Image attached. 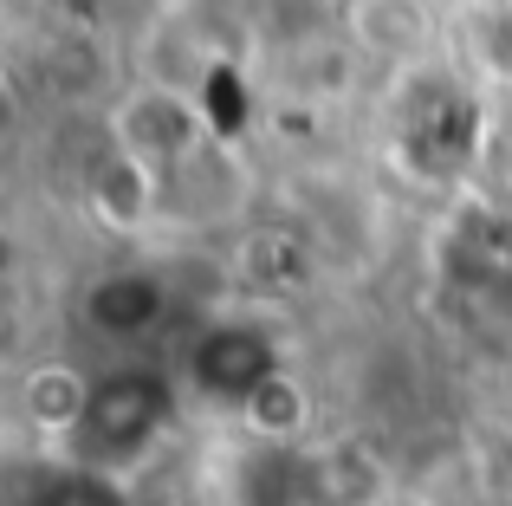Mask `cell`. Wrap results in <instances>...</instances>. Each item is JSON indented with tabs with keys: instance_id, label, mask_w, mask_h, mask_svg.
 I'll list each match as a JSON object with an SVG mask.
<instances>
[{
	"instance_id": "cell-3",
	"label": "cell",
	"mask_w": 512,
	"mask_h": 506,
	"mask_svg": "<svg viewBox=\"0 0 512 506\" xmlns=\"http://www.w3.org/2000/svg\"><path fill=\"white\" fill-rule=\"evenodd\" d=\"M286 370V357H279L273 331L247 325V318H221V325H208L195 338V351H188V383H195L201 403L214 409H247L253 390H260L266 377H279Z\"/></svg>"
},
{
	"instance_id": "cell-5",
	"label": "cell",
	"mask_w": 512,
	"mask_h": 506,
	"mask_svg": "<svg viewBox=\"0 0 512 506\" xmlns=\"http://www.w3.org/2000/svg\"><path fill=\"white\" fill-rule=\"evenodd\" d=\"M78 318L111 344H137L169 318V279L156 266H111L78 292Z\"/></svg>"
},
{
	"instance_id": "cell-6",
	"label": "cell",
	"mask_w": 512,
	"mask_h": 506,
	"mask_svg": "<svg viewBox=\"0 0 512 506\" xmlns=\"http://www.w3.org/2000/svg\"><path fill=\"white\" fill-rule=\"evenodd\" d=\"M91 396H98V377H85L78 364H33L20 377V416L46 442H72L91 416Z\"/></svg>"
},
{
	"instance_id": "cell-4",
	"label": "cell",
	"mask_w": 512,
	"mask_h": 506,
	"mask_svg": "<svg viewBox=\"0 0 512 506\" xmlns=\"http://www.w3.org/2000/svg\"><path fill=\"white\" fill-rule=\"evenodd\" d=\"M78 195H85V215L111 234H143L156 215H163V176H156L143 156L117 150L111 137L85 156L78 169Z\"/></svg>"
},
{
	"instance_id": "cell-7",
	"label": "cell",
	"mask_w": 512,
	"mask_h": 506,
	"mask_svg": "<svg viewBox=\"0 0 512 506\" xmlns=\"http://www.w3.org/2000/svg\"><path fill=\"white\" fill-rule=\"evenodd\" d=\"M299 487L305 506H383V468L350 442H305Z\"/></svg>"
},
{
	"instance_id": "cell-1",
	"label": "cell",
	"mask_w": 512,
	"mask_h": 506,
	"mask_svg": "<svg viewBox=\"0 0 512 506\" xmlns=\"http://www.w3.org/2000/svg\"><path fill=\"white\" fill-rule=\"evenodd\" d=\"M169 416H175V390L163 377H150V370H111V377H98L91 416L65 442V455L85 474H117L137 455H150V442L169 429Z\"/></svg>"
},
{
	"instance_id": "cell-9",
	"label": "cell",
	"mask_w": 512,
	"mask_h": 506,
	"mask_svg": "<svg viewBox=\"0 0 512 506\" xmlns=\"http://www.w3.org/2000/svg\"><path fill=\"white\" fill-rule=\"evenodd\" d=\"M240 266H247L253 286L292 292V286H305V279H312V247H305L299 234H286V228H266V234H253V241H247Z\"/></svg>"
},
{
	"instance_id": "cell-2",
	"label": "cell",
	"mask_w": 512,
	"mask_h": 506,
	"mask_svg": "<svg viewBox=\"0 0 512 506\" xmlns=\"http://www.w3.org/2000/svg\"><path fill=\"white\" fill-rule=\"evenodd\" d=\"M111 143L143 156L156 176H169V169H182L195 150L214 143V117L195 91H175V85H156L150 78V85H137L111 111Z\"/></svg>"
},
{
	"instance_id": "cell-8",
	"label": "cell",
	"mask_w": 512,
	"mask_h": 506,
	"mask_svg": "<svg viewBox=\"0 0 512 506\" xmlns=\"http://www.w3.org/2000/svg\"><path fill=\"white\" fill-rule=\"evenodd\" d=\"M240 422L253 429L260 448H305L312 442V390H305V377L292 364L279 377H266L253 390V403L240 409Z\"/></svg>"
}]
</instances>
